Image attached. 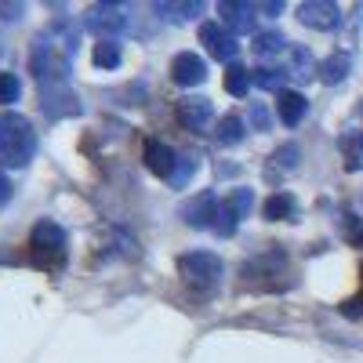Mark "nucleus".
<instances>
[{
  "instance_id": "nucleus-1",
  "label": "nucleus",
  "mask_w": 363,
  "mask_h": 363,
  "mask_svg": "<svg viewBox=\"0 0 363 363\" xmlns=\"http://www.w3.org/2000/svg\"><path fill=\"white\" fill-rule=\"evenodd\" d=\"M77 55V37H62V29H51L33 40V55H29V66L40 77L44 87H58L69 73V62Z\"/></svg>"
},
{
  "instance_id": "nucleus-2",
  "label": "nucleus",
  "mask_w": 363,
  "mask_h": 363,
  "mask_svg": "<svg viewBox=\"0 0 363 363\" xmlns=\"http://www.w3.org/2000/svg\"><path fill=\"white\" fill-rule=\"evenodd\" d=\"M37 153L33 124L18 113H0V167H26Z\"/></svg>"
},
{
  "instance_id": "nucleus-3",
  "label": "nucleus",
  "mask_w": 363,
  "mask_h": 363,
  "mask_svg": "<svg viewBox=\"0 0 363 363\" xmlns=\"http://www.w3.org/2000/svg\"><path fill=\"white\" fill-rule=\"evenodd\" d=\"M178 272L182 280L196 291H215L222 284V258L211 255V251H193V255H182L178 258Z\"/></svg>"
},
{
  "instance_id": "nucleus-4",
  "label": "nucleus",
  "mask_w": 363,
  "mask_h": 363,
  "mask_svg": "<svg viewBox=\"0 0 363 363\" xmlns=\"http://www.w3.org/2000/svg\"><path fill=\"white\" fill-rule=\"evenodd\" d=\"M29 247H33V255L44 265H58V262H62V255H66V229L58 225V222H51V218H44V222L33 225Z\"/></svg>"
},
{
  "instance_id": "nucleus-5",
  "label": "nucleus",
  "mask_w": 363,
  "mask_h": 363,
  "mask_svg": "<svg viewBox=\"0 0 363 363\" xmlns=\"http://www.w3.org/2000/svg\"><path fill=\"white\" fill-rule=\"evenodd\" d=\"M87 29L99 37H120L128 29V15L120 4H95L87 11Z\"/></svg>"
},
{
  "instance_id": "nucleus-6",
  "label": "nucleus",
  "mask_w": 363,
  "mask_h": 363,
  "mask_svg": "<svg viewBox=\"0 0 363 363\" xmlns=\"http://www.w3.org/2000/svg\"><path fill=\"white\" fill-rule=\"evenodd\" d=\"M298 18H301V26L330 33V29H338V22H342V8L330 4V0H306V4L298 8Z\"/></svg>"
},
{
  "instance_id": "nucleus-7",
  "label": "nucleus",
  "mask_w": 363,
  "mask_h": 363,
  "mask_svg": "<svg viewBox=\"0 0 363 363\" xmlns=\"http://www.w3.org/2000/svg\"><path fill=\"white\" fill-rule=\"evenodd\" d=\"M200 44H203L211 55H215L218 62H233L236 51H240L236 37L229 33L222 22H203V26H200Z\"/></svg>"
},
{
  "instance_id": "nucleus-8",
  "label": "nucleus",
  "mask_w": 363,
  "mask_h": 363,
  "mask_svg": "<svg viewBox=\"0 0 363 363\" xmlns=\"http://www.w3.org/2000/svg\"><path fill=\"white\" fill-rule=\"evenodd\" d=\"M178 120L189 131H207L211 120H215V106H211V99H203V95H189V99L178 102Z\"/></svg>"
},
{
  "instance_id": "nucleus-9",
  "label": "nucleus",
  "mask_w": 363,
  "mask_h": 363,
  "mask_svg": "<svg viewBox=\"0 0 363 363\" xmlns=\"http://www.w3.org/2000/svg\"><path fill=\"white\" fill-rule=\"evenodd\" d=\"M171 77H174V84H182V87H196V84L207 80V66H203L200 55L182 51V55H174V62H171Z\"/></svg>"
},
{
  "instance_id": "nucleus-10",
  "label": "nucleus",
  "mask_w": 363,
  "mask_h": 363,
  "mask_svg": "<svg viewBox=\"0 0 363 363\" xmlns=\"http://www.w3.org/2000/svg\"><path fill=\"white\" fill-rule=\"evenodd\" d=\"M255 11H258V4H244V0H222L218 4V15H222V26L229 29H236V33H247V29L255 26Z\"/></svg>"
},
{
  "instance_id": "nucleus-11",
  "label": "nucleus",
  "mask_w": 363,
  "mask_h": 363,
  "mask_svg": "<svg viewBox=\"0 0 363 363\" xmlns=\"http://www.w3.org/2000/svg\"><path fill=\"white\" fill-rule=\"evenodd\" d=\"M40 109L48 116H77L80 113V99L66 87H44L40 91Z\"/></svg>"
},
{
  "instance_id": "nucleus-12",
  "label": "nucleus",
  "mask_w": 363,
  "mask_h": 363,
  "mask_svg": "<svg viewBox=\"0 0 363 363\" xmlns=\"http://www.w3.org/2000/svg\"><path fill=\"white\" fill-rule=\"evenodd\" d=\"M145 164H149V171H153V174H160V178L171 182V174H174V167H178V153H174L171 145L149 138V142H145Z\"/></svg>"
},
{
  "instance_id": "nucleus-13",
  "label": "nucleus",
  "mask_w": 363,
  "mask_h": 363,
  "mask_svg": "<svg viewBox=\"0 0 363 363\" xmlns=\"http://www.w3.org/2000/svg\"><path fill=\"white\" fill-rule=\"evenodd\" d=\"M218 207H222V203H218L215 196H211V193H203V196H196L193 203H186V207H182V215H186V222H189V225L203 229V225H215L211 218L218 215Z\"/></svg>"
},
{
  "instance_id": "nucleus-14",
  "label": "nucleus",
  "mask_w": 363,
  "mask_h": 363,
  "mask_svg": "<svg viewBox=\"0 0 363 363\" xmlns=\"http://www.w3.org/2000/svg\"><path fill=\"white\" fill-rule=\"evenodd\" d=\"M306 95H298V91H280L277 95V113H280V120L287 128H294L301 116H306Z\"/></svg>"
},
{
  "instance_id": "nucleus-15",
  "label": "nucleus",
  "mask_w": 363,
  "mask_h": 363,
  "mask_svg": "<svg viewBox=\"0 0 363 363\" xmlns=\"http://www.w3.org/2000/svg\"><path fill=\"white\" fill-rule=\"evenodd\" d=\"M349 66H352L349 51H335L330 58H323V62H320V80L323 84H342L349 77Z\"/></svg>"
},
{
  "instance_id": "nucleus-16",
  "label": "nucleus",
  "mask_w": 363,
  "mask_h": 363,
  "mask_svg": "<svg viewBox=\"0 0 363 363\" xmlns=\"http://www.w3.org/2000/svg\"><path fill=\"white\" fill-rule=\"evenodd\" d=\"M284 69H287V77H298V80H309L313 73H320V66L313 62L309 48H301V44L291 48V66H284Z\"/></svg>"
},
{
  "instance_id": "nucleus-17",
  "label": "nucleus",
  "mask_w": 363,
  "mask_h": 363,
  "mask_svg": "<svg viewBox=\"0 0 363 363\" xmlns=\"http://www.w3.org/2000/svg\"><path fill=\"white\" fill-rule=\"evenodd\" d=\"M294 211H298V203H294V196L291 193H272L269 200H265V218H272V222H284V218H294Z\"/></svg>"
},
{
  "instance_id": "nucleus-18",
  "label": "nucleus",
  "mask_w": 363,
  "mask_h": 363,
  "mask_svg": "<svg viewBox=\"0 0 363 363\" xmlns=\"http://www.w3.org/2000/svg\"><path fill=\"white\" fill-rule=\"evenodd\" d=\"M251 84H255V77L244 66H229V73H225V91H229V95L244 99L247 91H251Z\"/></svg>"
},
{
  "instance_id": "nucleus-19",
  "label": "nucleus",
  "mask_w": 363,
  "mask_h": 363,
  "mask_svg": "<svg viewBox=\"0 0 363 363\" xmlns=\"http://www.w3.org/2000/svg\"><path fill=\"white\" fill-rule=\"evenodd\" d=\"M218 142H225V145H236L240 138H244V120H240L236 113H229V116H222L218 120Z\"/></svg>"
},
{
  "instance_id": "nucleus-20",
  "label": "nucleus",
  "mask_w": 363,
  "mask_h": 363,
  "mask_svg": "<svg viewBox=\"0 0 363 363\" xmlns=\"http://www.w3.org/2000/svg\"><path fill=\"white\" fill-rule=\"evenodd\" d=\"M255 51H258L262 58H269V55H280V51H287V40H284V33H277V29H269V33H258V37H255Z\"/></svg>"
},
{
  "instance_id": "nucleus-21",
  "label": "nucleus",
  "mask_w": 363,
  "mask_h": 363,
  "mask_svg": "<svg viewBox=\"0 0 363 363\" xmlns=\"http://www.w3.org/2000/svg\"><path fill=\"white\" fill-rule=\"evenodd\" d=\"M342 153H345L349 167H359V157H363V131H349V135H342Z\"/></svg>"
},
{
  "instance_id": "nucleus-22",
  "label": "nucleus",
  "mask_w": 363,
  "mask_h": 363,
  "mask_svg": "<svg viewBox=\"0 0 363 363\" xmlns=\"http://www.w3.org/2000/svg\"><path fill=\"white\" fill-rule=\"evenodd\" d=\"M22 95V80L15 73H0V106H11Z\"/></svg>"
},
{
  "instance_id": "nucleus-23",
  "label": "nucleus",
  "mask_w": 363,
  "mask_h": 363,
  "mask_svg": "<svg viewBox=\"0 0 363 363\" xmlns=\"http://www.w3.org/2000/svg\"><path fill=\"white\" fill-rule=\"evenodd\" d=\"M284 80H287V69H255V84L265 91H277V95H280Z\"/></svg>"
},
{
  "instance_id": "nucleus-24",
  "label": "nucleus",
  "mask_w": 363,
  "mask_h": 363,
  "mask_svg": "<svg viewBox=\"0 0 363 363\" xmlns=\"http://www.w3.org/2000/svg\"><path fill=\"white\" fill-rule=\"evenodd\" d=\"M225 203L233 207V215H236V218H244V215H247V211L255 207V193H251V189H233Z\"/></svg>"
},
{
  "instance_id": "nucleus-25",
  "label": "nucleus",
  "mask_w": 363,
  "mask_h": 363,
  "mask_svg": "<svg viewBox=\"0 0 363 363\" xmlns=\"http://www.w3.org/2000/svg\"><path fill=\"white\" fill-rule=\"evenodd\" d=\"M153 11H174L171 15L174 22H186V18H196L203 11V4H200V0H193V4H157Z\"/></svg>"
},
{
  "instance_id": "nucleus-26",
  "label": "nucleus",
  "mask_w": 363,
  "mask_h": 363,
  "mask_svg": "<svg viewBox=\"0 0 363 363\" xmlns=\"http://www.w3.org/2000/svg\"><path fill=\"white\" fill-rule=\"evenodd\" d=\"M95 62H99L102 69H116V66H120V48H116L113 40H102V44L95 48Z\"/></svg>"
},
{
  "instance_id": "nucleus-27",
  "label": "nucleus",
  "mask_w": 363,
  "mask_h": 363,
  "mask_svg": "<svg viewBox=\"0 0 363 363\" xmlns=\"http://www.w3.org/2000/svg\"><path fill=\"white\" fill-rule=\"evenodd\" d=\"M211 229H215L218 236H233V229H236V215H233V207L222 200V207H218V215H215V225H211Z\"/></svg>"
},
{
  "instance_id": "nucleus-28",
  "label": "nucleus",
  "mask_w": 363,
  "mask_h": 363,
  "mask_svg": "<svg viewBox=\"0 0 363 363\" xmlns=\"http://www.w3.org/2000/svg\"><path fill=\"white\" fill-rule=\"evenodd\" d=\"M193 174H196V160H193V157H178V167H174V174H171V186L182 189Z\"/></svg>"
},
{
  "instance_id": "nucleus-29",
  "label": "nucleus",
  "mask_w": 363,
  "mask_h": 363,
  "mask_svg": "<svg viewBox=\"0 0 363 363\" xmlns=\"http://www.w3.org/2000/svg\"><path fill=\"white\" fill-rule=\"evenodd\" d=\"M8 200H11V182H8L4 174H0V207H4Z\"/></svg>"
},
{
  "instance_id": "nucleus-30",
  "label": "nucleus",
  "mask_w": 363,
  "mask_h": 363,
  "mask_svg": "<svg viewBox=\"0 0 363 363\" xmlns=\"http://www.w3.org/2000/svg\"><path fill=\"white\" fill-rule=\"evenodd\" d=\"M0 11H4V18H22V4H0Z\"/></svg>"
}]
</instances>
